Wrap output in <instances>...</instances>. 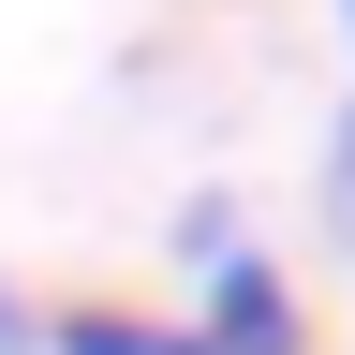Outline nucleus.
Here are the masks:
<instances>
[{
  "mask_svg": "<svg viewBox=\"0 0 355 355\" xmlns=\"http://www.w3.org/2000/svg\"><path fill=\"white\" fill-rule=\"evenodd\" d=\"M193 252H207V355H296V296L266 252H222V207H193Z\"/></svg>",
  "mask_w": 355,
  "mask_h": 355,
  "instance_id": "1",
  "label": "nucleus"
},
{
  "mask_svg": "<svg viewBox=\"0 0 355 355\" xmlns=\"http://www.w3.org/2000/svg\"><path fill=\"white\" fill-rule=\"evenodd\" d=\"M60 355H207V340L148 326V311H60Z\"/></svg>",
  "mask_w": 355,
  "mask_h": 355,
  "instance_id": "2",
  "label": "nucleus"
},
{
  "mask_svg": "<svg viewBox=\"0 0 355 355\" xmlns=\"http://www.w3.org/2000/svg\"><path fill=\"white\" fill-rule=\"evenodd\" d=\"M326 207H340V237H355V119H340V178H326Z\"/></svg>",
  "mask_w": 355,
  "mask_h": 355,
  "instance_id": "3",
  "label": "nucleus"
},
{
  "mask_svg": "<svg viewBox=\"0 0 355 355\" xmlns=\"http://www.w3.org/2000/svg\"><path fill=\"white\" fill-rule=\"evenodd\" d=\"M15 340H30V311H15V296H0V355H15Z\"/></svg>",
  "mask_w": 355,
  "mask_h": 355,
  "instance_id": "4",
  "label": "nucleus"
}]
</instances>
